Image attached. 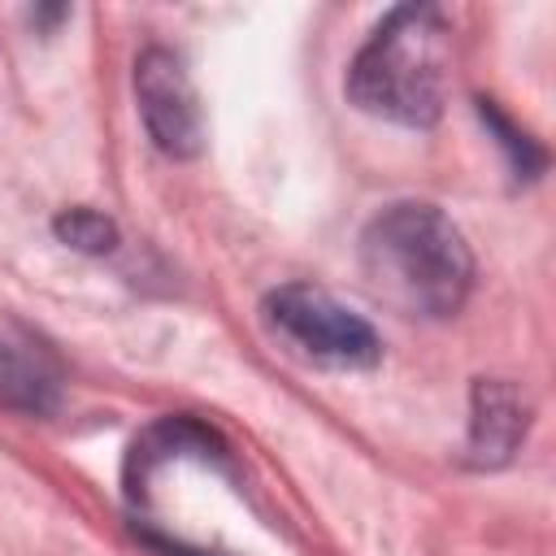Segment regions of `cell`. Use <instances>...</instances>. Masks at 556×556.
I'll use <instances>...</instances> for the list:
<instances>
[{"mask_svg": "<svg viewBox=\"0 0 556 556\" xmlns=\"http://www.w3.org/2000/svg\"><path fill=\"white\" fill-rule=\"evenodd\" d=\"M530 426V404L513 382L500 378H478L473 382V417H469V443L465 456L478 469H495L504 465L517 443L526 439Z\"/></svg>", "mask_w": 556, "mask_h": 556, "instance_id": "5", "label": "cell"}, {"mask_svg": "<svg viewBox=\"0 0 556 556\" xmlns=\"http://www.w3.org/2000/svg\"><path fill=\"white\" fill-rule=\"evenodd\" d=\"M52 230H56V239L65 248L87 252V256H104V252L117 248V226L104 213H96V208H65L52 222Z\"/></svg>", "mask_w": 556, "mask_h": 556, "instance_id": "7", "label": "cell"}, {"mask_svg": "<svg viewBox=\"0 0 556 556\" xmlns=\"http://www.w3.org/2000/svg\"><path fill=\"white\" fill-rule=\"evenodd\" d=\"M135 96H139L143 126L165 156H195L204 148L200 96L178 52L156 48V43L143 48L135 61Z\"/></svg>", "mask_w": 556, "mask_h": 556, "instance_id": "4", "label": "cell"}, {"mask_svg": "<svg viewBox=\"0 0 556 556\" xmlns=\"http://www.w3.org/2000/svg\"><path fill=\"white\" fill-rule=\"evenodd\" d=\"M478 113H482V122L500 135V148L508 152L513 174H517V178H534V174L543 169V152L534 148V139H530V135H521V130H517V126H513V122H508L491 100H478Z\"/></svg>", "mask_w": 556, "mask_h": 556, "instance_id": "8", "label": "cell"}, {"mask_svg": "<svg viewBox=\"0 0 556 556\" xmlns=\"http://www.w3.org/2000/svg\"><path fill=\"white\" fill-rule=\"evenodd\" d=\"M369 291L404 317H452L473 287L465 235L434 204H387L361 235Z\"/></svg>", "mask_w": 556, "mask_h": 556, "instance_id": "1", "label": "cell"}, {"mask_svg": "<svg viewBox=\"0 0 556 556\" xmlns=\"http://www.w3.org/2000/svg\"><path fill=\"white\" fill-rule=\"evenodd\" d=\"M0 408L17 417H48L61 408V378L43 352L0 334Z\"/></svg>", "mask_w": 556, "mask_h": 556, "instance_id": "6", "label": "cell"}, {"mask_svg": "<svg viewBox=\"0 0 556 556\" xmlns=\"http://www.w3.org/2000/svg\"><path fill=\"white\" fill-rule=\"evenodd\" d=\"M447 35L434 4L391 9L348 70L352 104L395 126H434L447 100Z\"/></svg>", "mask_w": 556, "mask_h": 556, "instance_id": "2", "label": "cell"}, {"mask_svg": "<svg viewBox=\"0 0 556 556\" xmlns=\"http://www.w3.org/2000/svg\"><path fill=\"white\" fill-rule=\"evenodd\" d=\"M261 317L287 352L321 369H374L382 356L374 326L313 282H287L269 291Z\"/></svg>", "mask_w": 556, "mask_h": 556, "instance_id": "3", "label": "cell"}]
</instances>
